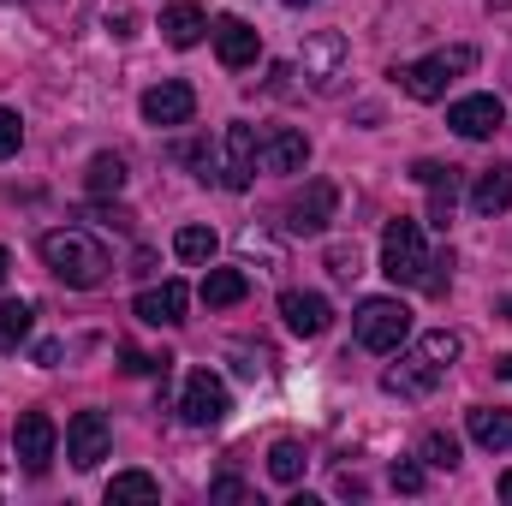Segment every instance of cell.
<instances>
[{"label":"cell","mask_w":512,"mask_h":506,"mask_svg":"<svg viewBox=\"0 0 512 506\" xmlns=\"http://www.w3.org/2000/svg\"><path fill=\"white\" fill-rule=\"evenodd\" d=\"M489 12H512V0H489Z\"/></svg>","instance_id":"38"},{"label":"cell","mask_w":512,"mask_h":506,"mask_svg":"<svg viewBox=\"0 0 512 506\" xmlns=\"http://www.w3.org/2000/svg\"><path fill=\"white\" fill-rule=\"evenodd\" d=\"M251 179H256V126L233 120V126H227V167H221V185H227V191H251Z\"/></svg>","instance_id":"18"},{"label":"cell","mask_w":512,"mask_h":506,"mask_svg":"<svg viewBox=\"0 0 512 506\" xmlns=\"http://www.w3.org/2000/svg\"><path fill=\"white\" fill-rule=\"evenodd\" d=\"M120 358H126V376H167V358H149V352H137V346H126Z\"/></svg>","instance_id":"31"},{"label":"cell","mask_w":512,"mask_h":506,"mask_svg":"<svg viewBox=\"0 0 512 506\" xmlns=\"http://www.w3.org/2000/svg\"><path fill=\"white\" fill-rule=\"evenodd\" d=\"M304 465H310V453H304L298 441H274V447H268V477H274V483H298Z\"/></svg>","instance_id":"24"},{"label":"cell","mask_w":512,"mask_h":506,"mask_svg":"<svg viewBox=\"0 0 512 506\" xmlns=\"http://www.w3.org/2000/svg\"><path fill=\"white\" fill-rule=\"evenodd\" d=\"M209 36H215V54H221V66L227 72H245V66H256V54H262V36H256V24H245V18H215L209 24Z\"/></svg>","instance_id":"12"},{"label":"cell","mask_w":512,"mask_h":506,"mask_svg":"<svg viewBox=\"0 0 512 506\" xmlns=\"http://www.w3.org/2000/svg\"><path fill=\"white\" fill-rule=\"evenodd\" d=\"M173 256H179V262H209V256H215V233H209V227H179V233H173Z\"/></svg>","instance_id":"27"},{"label":"cell","mask_w":512,"mask_h":506,"mask_svg":"<svg viewBox=\"0 0 512 506\" xmlns=\"http://www.w3.org/2000/svg\"><path fill=\"white\" fill-rule=\"evenodd\" d=\"M310 161V137L292 126H274V131H256V167L262 173H304Z\"/></svg>","instance_id":"11"},{"label":"cell","mask_w":512,"mask_h":506,"mask_svg":"<svg viewBox=\"0 0 512 506\" xmlns=\"http://www.w3.org/2000/svg\"><path fill=\"white\" fill-rule=\"evenodd\" d=\"M12 453H18V465H24L30 477H42V471L54 465V453H60L54 417H48V411H24V417L12 423Z\"/></svg>","instance_id":"7"},{"label":"cell","mask_w":512,"mask_h":506,"mask_svg":"<svg viewBox=\"0 0 512 506\" xmlns=\"http://www.w3.org/2000/svg\"><path fill=\"white\" fill-rule=\"evenodd\" d=\"M6 268H12V256H6V245H0V286H6Z\"/></svg>","instance_id":"36"},{"label":"cell","mask_w":512,"mask_h":506,"mask_svg":"<svg viewBox=\"0 0 512 506\" xmlns=\"http://www.w3.org/2000/svg\"><path fill=\"white\" fill-rule=\"evenodd\" d=\"M471 66H477V48L453 42V48H441V54H429V60L393 66V78H399V90H405L411 102H441L459 78H471Z\"/></svg>","instance_id":"3"},{"label":"cell","mask_w":512,"mask_h":506,"mask_svg":"<svg viewBox=\"0 0 512 506\" xmlns=\"http://www.w3.org/2000/svg\"><path fill=\"white\" fill-rule=\"evenodd\" d=\"M209 495H215V501H245V495H251V489H245V483H233V477H221V483H215V489H209Z\"/></svg>","instance_id":"34"},{"label":"cell","mask_w":512,"mask_h":506,"mask_svg":"<svg viewBox=\"0 0 512 506\" xmlns=\"http://www.w3.org/2000/svg\"><path fill=\"white\" fill-rule=\"evenodd\" d=\"M459 352H465V340H459L453 328L423 334L411 352H399V364L382 376V393H399V399H423V393H435V387H441V376L459 364Z\"/></svg>","instance_id":"1"},{"label":"cell","mask_w":512,"mask_h":506,"mask_svg":"<svg viewBox=\"0 0 512 506\" xmlns=\"http://www.w3.org/2000/svg\"><path fill=\"white\" fill-rule=\"evenodd\" d=\"M429 268H435V256H429V245H423V227L405 221V215H393V221L382 227V274L393 280V286H423Z\"/></svg>","instance_id":"4"},{"label":"cell","mask_w":512,"mask_h":506,"mask_svg":"<svg viewBox=\"0 0 512 506\" xmlns=\"http://www.w3.org/2000/svg\"><path fill=\"white\" fill-rule=\"evenodd\" d=\"M84 185H90V197H114V191L126 185V161H120V155H96L90 173H84Z\"/></svg>","instance_id":"25"},{"label":"cell","mask_w":512,"mask_h":506,"mask_svg":"<svg viewBox=\"0 0 512 506\" xmlns=\"http://www.w3.org/2000/svg\"><path fill=\"white\" fill-rule=\"evenodd\" d=\"M18 143H24V120H18L12 108H0V161L18 155Z\"/></svg>","instance_id":"30"},{"label":"cell","mask_w":512,"mask_h":506,"mask_svg":"<svg viewBox=\"0 0 512 506\" xmlns=\"http://www.w3.org/2000/svg\"><path fill=\"white\" fill-rule=\"evenodd\" d=\"M239 251H245V256H262V262H280V251H274V245H268L256 227H245V233H239Z\"/></svg>","instance_id":"33"},{"label":"cell","mask_w":512,"mask_h":506,"mask_svg":"<svg viewBox=\"0 0 512 506\" xmlns=\"http://www.w3.org/2000/svg\"><path fill=\"white\" fill-rule=\"evenodd\" d=\"M179 411H185L191 429H215L233 411V393H227V381L215 376V370H191L185 376V393H179Z\"/></svg>","instance_id":"8"},{"label":"cell","mask_w":512,"mask_h":506,"mask_svg":"<svg viewBox=\"0 0 512 506\" xmlns=\"http://www.w3.org/2000/svg\"><path fill=\"white\" fill-rule=\"evenodd\" d=\"M245 292H251L245 268H209L203 286H197V298H203L209 310H233V304H245Z\"/></svg>","instance_id":"20"},{"label":"cell","mask_w":512,"mask_h":506,"mask_svg":"<svg viewBox=\"0 0 512 506\" xmlns=\"http://www.w3.org/2000/svg\"><path fill=\"white\" fill-rule=\"evenodd\" d=\"M465 429H471V441H477V447H489V453H507V447H512V411L477 405V411H465Z\"/></svg>","instance_id":"21"},{"label":"cell","mask_w":512,"mask_h":506,"mask_svg":"<svg viewBox=\"0 0 512 506\" xmlns=\"http://www.w3.org/2000/svg\"><path fill=\"white\" fill-rule=\"evenodd\" d=\"M203 30H209V18H203V6H191V0H179V6L161 12V36H167L173 48H197Z\"/></svg>","instance_id":"22"},{"label":"cell","mask_w":512,"mask_h":506,"mask_svg":"<svg viewBox=\"0 0 512 506\" xmlns=\"http://www.w3.org/2000/svg\"><path fill=\"white\" fill-rule=\"evenodd\" d=\"M191 114H197V96H191V84L167 78V84L143 90V120H149V126H191Z\"/></svg>","instance_id":"13"},{"label":"cell","mask_w":512,"mask_h":506,"mask_svg":"<svg viewBox=\"0 0 512 506\" xmlns=\"http://www.w3.org/2000/svg\"><path fill=\"white\" fill-rule=\"evenodd\" d=\"M185 304H191V292H185V280H161V286H149V292H137V322H149V328H179L185 322Z\"/></svg>","instance_id":"15"},{"label":"cell","mask_w":512,"mask_h":506,"mask_svg":"<svg viewBox=\"0 0 512 506\" xmlns=\"http://www.w3.org/2000/svg\"><path fill=\"white\" fill-rule=\"evenodd\" d=\"M280 6H316V0H280Z\"/></svg>","instance_id":"39"},{"label":"cell","mask_w":512,"mask_h":506,"mask_svg":"<svg viewBox=\"0 0 512 506\" xmlns=\"http://www.w3.org/2000/svg\"><path fill=\"white\" fill-rule=\"evenodd\" d=\"M387 483H393L399 495H423V483H429V477H423V465H411V459H399V465L387 471Z\"/></svg>","instance_id":"29"},{"label":"cell","mask_w":512,"mask_h":506,"mask_svg":"<svg viewBox=\"0 0 512 506\" xmlns=\"http://www.w3.org/2000/svg\"><path fill=\"white\" fill-rule=\"evenodd\" d=\"M108 441H114V429H108L102 411H78V417L66 423V459H72L78 471H96V465L108 459Z\"/></svg>","instance_id":"10"},{"label":"cell","mask_w":512,"mask_h":506,"mask_svg":"<svg viewBox=\"0 0 512 506\" xmlns=\"http://www.w3.org/2000/svg\"><path fill=\"white\" fill-rule=\"evenodd\" d=\"M495 376H501V381H512V352H507V358H495Z\"/></svg>","instance_id":"35"},{"label":"cell","mask_w":512,"mask_h":506,"mask_svg":"<svg viewBox=\"0 0 512 506\" xmlns=\"http://www.w3.org/2000/svg\"><path fill=\"white\" fill-rule=\"evenodd\" d=\"M411 179L429 191V221H435V227H447V221H453V209H459V167L417 161V167H411Z\"/></svg>","instance_id":"14"},{"label":"cell","mask_w":512,"mask_h":506,"mask_svg":"<svg viewBox=\"0 0 512 506\" xmlns=\"http://www.w3.org/2000/svg\"><path fill=\"white\" fill-rule=\"evenodd\" d=\"M304 78H310V90H340V78H346V66H352V48H346V36L340 30H316V36H304Z\"/></svg>","instance_id":"6"},{"label":"cell","mask_w":512,"mask_h":506,"mask_svg":"<svg viewBox=\"0 0 512 506\" xmlns=\"http://www.w3.org/2000/svg\"><path fill=\"white\" fill-rule=\"evenodd\" d=\"M328 274H340V280L364 274V268H358V245H334V251H328Z\"/></svg>","instance_id":"32"},{"label":"cell","mask_w":512,"mask_h":506,"mask_svg":"<svg viewBox=\"0 0 512 506\" xmlns=\"http://www.w3.org/2000/svg\"><path fill=\"white\" fill-rule=\"evenodd\" d=\"M423 459H429L435 471H453V465H459V441H453V435H429V441H423Z\"/></svg>","instance_id":"28"},{"label":"cell","mask_w":512,"mask_h":506,"mask_svg":"<svg viewBox=\"0 0 512 506\" xmlns=\"http://www.w3.org/2000/svg\"><path fill=\"white\" fill-rule=\"evenodd\" d=\"M501 310H507V316H512V298H507V304H501Z\"/></svg>","instance_id":"40"},{"label":"cell","mask_w":512,"mask_h":506,"mask_svg":"<svg viewBox=\"0 0 512 506\" xmlns=\"http://www.w3.org/2000/svg\"><path fill=\"white\" fill-rule=\"evenodd\" d=\"M507 203H512V167L507 161H495V167L477 173V185H471V209L489 221V215H501Z\"/></svg>","instance_id":"19"},{"label":"cell","mask_w":512,"mask_h":506,"mask_svg":"<svg viewBox=\"0 0 512 506\" xmlns=\"http://www.w3.org/2000/svg\"><path fill=\"white\" fill-rule=\"evenodd\" d=\"M280 316H286V328H292L298 340H316V334H328L334 304H328L322 292H280Z\"/></svg>","instance_id":"17"},{"label":"cell","mask_w":512,"mask_h":506,"mask_svg":"<svg viewBox=\"0 0 512 506\" xmlns=\"http://www.w3.org/2000/svg\"><path fill=\"white\" fill-rule=\"evenodd\" d=\"M42 262H48V274L66 280L72 292H96V286L108 280V268H114V256L102 251L84 227H54V233H42Z\"/></svg>","instance_id":"2"},{"label":"cell","mask_w":512,"mask_h":506,"mask_svg":"<svg viewBox=\"0 0 512 506\" xmlns=\"http://www.w3.org/2000/svg\"><path fill=\"white\" fill-rule=\"evenodd\" d=\"M108 501H161V483L149 471H120L108 483Z\"/></svg>","instance_id":"26"},{"label":"cell","mask_w":512,"mask_h":506,"mask_svg":"<svg viewBox=\"0 0 512 506\" xmlns=\"http://www.w3.org/2000/svg\"><path fill=\"white\" fill-rule=\"evenodd\" d=\"M30 322H36V310H30L24 298H6V304H0V352H18V346L30 340Z\"/></svg>","instance_id":"23"},{"label":"cell","mask_w":512,"mask_h":506,"mask_svg":"<svg viewBox=\"0 0 512 506\" xmlns=\"http://www.w3.org/2000/svg\"><path fill=\"white\" fill-rule=\"evenodd\" d=\"M507 120V108H501V96H465V102H453L447 108V126L459 131V137H471V143H483V137H495Z\"/></svg>","instance_id":"16"},{"label":"cell","mask_w":512,"mask_h":506,"mask_svg":"<svg viewBox=\"0 0 512 506\" xmlns=\"http://www.w3.org/2000/svg\"><path fill=\"white\" fill-rule=\"evenodd\" d=\"M352 334L364 352H399L411 340V310L399 298H364L358 316H352Z\"/></svg>","instance_id":"5"},{"label":"cell","mask_w":512,"mask_h":506,"mask_svg":"<svg viewBox=\"0 0 512 506\" xmlns=\"http://www.w3.org/2000/svg\"><path fill=\"white\" fill-rule=\"evenodd\" d=\"M334 203H340V191H334L328 179H310V185L286 203V227H292V233H304V239H316V233H328Z\"/></svg>","instance_id":"9"},{"label":"cell","mask_w":512,"mask_h":506,"mask_svg":"<svg viewBox=\"0 0 512 506\" xmlns=\"http://www.w3.org/2000/svg\"><path fill=\"white\" fill-rule=\"evenodd\" d=\"M501 501H512V471L501 477Z\"/></svg>","instance_id":"37"}]
</instances>
